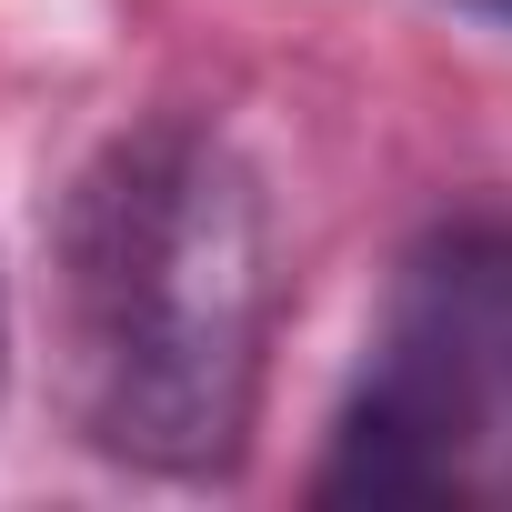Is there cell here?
<instances>
[{
  "label": "cell",
  "mask_w": 512,
  "mask_h": 512,
  "mask_svg": "<svg viewBox=\"0 0 512 512\" xmlns=\"http://www.w3.org/2000/svg\"><path fill=\"white\" fill-rule=\"evenodd\" d=\"M322 502H512V221L462 211L402 251Z\"/></svg>",
  "instance_id": "cell-2"
},
{
  "label": "cell",
  "mask_w": 512,
  "mask_h": 512,
  "mask_svg": "<svg viewBox=\"0 0 512 512\" xmlns=\"http://www.w3.org/2000/svg\"><path fill=\"white\" fill-rule=\"evenodd\" d=\"M282 251L241 141L201 111L111 131L51 211V342L91 452L131 472H231L262 412Z\"/></svg>",
  "instance_id": "cell-1"
},
{
  "label": "cell",
  "mask_w": 512,
  "mask_h": 512,
  "mask_svg": "<svg viewBox=\"0 0 512 512\" xmlns=\"http://www.w3.org/2000/svg\"><path fill=\"white\" fill-rule=\"evenodd\" d=\"M0 372H11V292H0Z\"/></svg>",
  "instance_id": "cell-4"
},
{
  "label": "cell",
  "mask_w": 512,
  "mask_h": 512,
  "mask_svg": "<svg viewBox=\"0 0 512 512\" xmlns=\"http://www.w3.org/2000/svg\"><path fill=\"white\" fill-rule=\"evenodd\" d=\"M452 11H472V21H492V31H512V0H452Z\"/></svg>",
  "instance_id": "cell-3"
}]
</instances>
